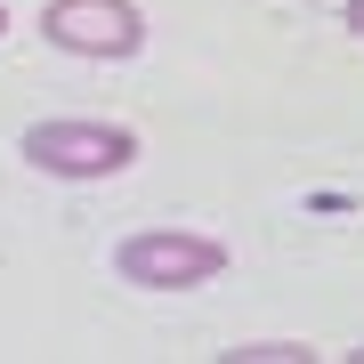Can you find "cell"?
<instances>
[{"instance_id":"cell-1","label":"cell","mask_w":364,"mask_h":364,"mask_svg":"<svg viewBox=\"0 0 364 364\" xmlns=\"http://www.w3.org/2000/svg\"><path fill=\"white\" fill-rule=\"evenodd\" d=\"M16 154L49 178H114V170L138 162V138L122 122H33L16 138Z\"/></svg>"},{"instance_id":"cell-2","label":"cell","mask_w":364,"mask_h":364,"mask_svg":"<svg viewBox=\"0 0 364 364\" xmlns=\"http://www.w3.org/2000/svg\"><path fill=\"white\" fill-rule=\"evenodd\" d=\"M114 267H122V284H138V291H186V284H210V275L227 267V251L210 243V235H195V227H154V235H130V243L114 251Z\"/></svg>"},{"instance_id":"cell-3","label":"cell","mask_w":364,"mask_h":364,"mask_svg":"<svg viewBox=\"0 0 364 364\" xmlns=\"http://www.w3.org/2000/svg\"><path fill=\"white\" fill-rule=\"evenodd\" d=\"M41 33L73 57H138L146 41V16L130 0H49L41 9Z\"/></svg>"},{"instance_id":"cell-4","label":"cell","mask_w":364,"mask_h":364,"mask_svg":"<svg viewBox=\"0 0 364 364\" xmlns=\"http://www.w3.org/2000/svg\"><path fill=\"white\" fill-rule=\"evenodd\" d=\"M340 25H348V33H364V0H348V9H340Z\"/></svg>"},{"instance_id":"cell-5","label":"cell","mask_w":364,"mask_h":364,"mask_svg":"<svg viewBox=\"0 0 364 364\" xmlns=\"http://www.w3.org/2000/svg\"><path fill=\"white\" fill-rule=\"evenodd\" d=\"M0 33H9V16H0Z\"/></svg>"},{"instance_id":"cell-6","label":"cell","mask_w":364,"mask_h":364,"mask_svg":"<svg viewBox=\"0 0 364 364\" xmlns=\"http://www.w3.org/2000/svg\"><path fill=\"white\" fill-rule=\"evenodd\" d=\"M356 356H364V348H356Z\"/></svg>"}]
</instances>
